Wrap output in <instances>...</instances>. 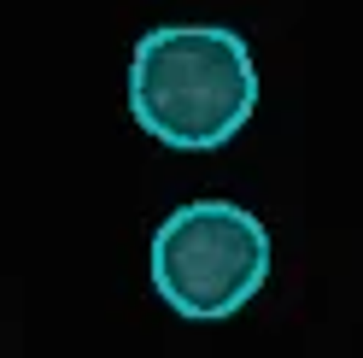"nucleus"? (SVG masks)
<instances>
[{
    "label": "nucleus",
    "instance_id": "1",
    "mask_svg": "<svg viewBox=\"0 0 363 358\" xmlns=\"http://www.w3.org/2000/svg\"><path fill=\"white\" fill-rule=\"evenodd\" d=\"M258 106V71L235 30L164 24L135 41L129 112L158 147L211 153L229 147Z\"/></svg>",
    "mask_w": 363,
    "mask_h": 358
},
{
    "label": "nucleus",
    "instance_id": "2",
    "mask_svg": "<svg viewBox=\"0 0 363 358\" xmlns=\"http://www.w3.org/2000/svg\"><path fill=\"white\" fill-rule=\"evenodd\" d=\"M152 288L176 318L223 323L269 276V229L235 200H188L152 235Z\"/></svg>",
    "mask_w": 363,
    "mask_h": 358
}]
</instances>
